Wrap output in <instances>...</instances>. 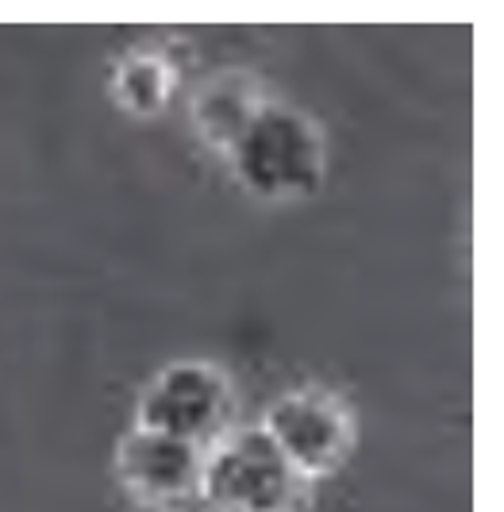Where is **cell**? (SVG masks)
Segmentation results:
<instances>
[{"mask_svg": "<svg viewBox=\"0 0 504 512\" xmlns=\"http://www.w3.org/2000/svg\"><path fill=\"white\" fill-rule=\"evenodd\" d=\"M235 181L270 205L308 201L328 181V139L320 124L297 104L270 101L254 112L224 154Z\"/></svg>", "mask_w": 504, "mask_h": 512, "instance_id": "obj_1", "label": "cell"}, {"mask_svg": "<svg viewBox=\"0 0 504 512\" xmlns=\"http://www.w3.org/2000/svg\"><path fill=\"white\" fill-rule=\"evenodd\" d=\"M304 489L308 482L262 428H227L204 447L201 505L208 512H297Z\"/></svg>", "mask_w": 504, "mask_h": 512, "instance_id": "obj_2", "label": "cell"}, {"mask_svg": "<svg viewBox=\"0 0 504 512\" xmlns=\"http://www.w3.org/2000/svg\"><path fill=\"white\" fill-rule=\"evenodd\" d=\"M231 382L216 362L177 359L166 362L139 393L135 424L208 447L227 432Z\"/></svg>", "mask_w": 504, "mask_h": 512, "instance_id": "obj_3", "label": "cell"}, {"mask_svg": "<svg viewBox=\"0 0 504 512\" xmlns=\"http://www.w3.org/2000/svg\"><path fill=\"white\" fill-rule=\"evenodd\" d=\"M304 482L335 474L354 447L351 409L316 385L285 389L258 424Z\"/></svg>", "mask_w": 504, "mask_h": 512, "instance_id": "obj_4", "label": "cell"}, {"mask_svg": "<svg viewBox=\"0 0 504 512\" xmlns=\"http://www.w3.org/2000/svg\"><path fill=\"white\" fill-rule=\"evenodd\" d=\"M116 482L147 509L185 512L201 505L204 447L131 424L112 451Z\"/></svg>", "mask_w": 504, "mask_h": 512, "instance_id": "obj_5", "label": "cell"}, {"mask_svg": "<svg viewBox=\"0 0 504 512\" xmlns=\"http://www.w3.org/2000/svg\"><path fill=\"white\" fill-rule=\"evenodd\" d=\"M270 101L262 93V85L243 70H220L204 81L201 89L193 93L189 104V116H193V128L204 143L216 154H227L231 143L239 139V131L254 120V112Z\"/></svg>", "mask_w": 504, "mask_h": 512, "instance_id": "obj_6", "label": "cell"}, {"mask_svg": "<svg viewBox=\"0 0 504 512\" xmlns=\"http://www.w3.org/2000/svg\"><path fill=\"white\" fill-rule=\"evenodd\" d=\"M177 85V66L166 51L135 47L116 58L112 66V97L124 104L131 116H158Z\"/></svg>", "mask_w": 504, "mask_h": 512, "instance_id": "obj_7", "label": "cell"}]
</instances>
